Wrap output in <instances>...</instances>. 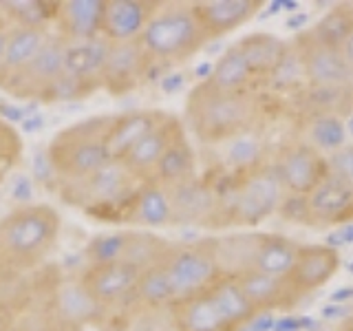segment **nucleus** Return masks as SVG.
Here are the masks:
<instances>
[{"label": "nucleus", "instance_id": "1", "mask_svg": "<svg viewBox=\"0 0 353 331\" xmlns=\"http://www.w3.org/2000/svg\"><path fill=\"white\" fill-rule=\"evenodd\" d=\"M279 102L263 91L223 93L199 80L185 97L183 126L203 148H212L270 119Z\"/></svg>", "mask_w": 353, "mask_h": 331}, {"label": "nucleus", "instance_id": "2", "mask_svg": "<svg viewBox=\"0 0 353 331\" xmlns=\"http://www.w3.org/2000/svg\"><path fill=\"white\" fill-rule=\"evenodd\" d=\"M62 219L47 203L18 205L0 219V261L25 276L40 270L58 245Z\"/></svg>", "mask_w": 353, "mask_h": 331}, {"label": "nucleus", "instance_id": "3", "mask_svg": "<svg viewBox=\"0 0 353 331\" xmlns=\"http://www.w3.org/2000/svg\"><path fill=\"white\" fill-rule=\"evenodd\" d=\"M212 174V172H210ZM216 177V174H214ZM221 185V223L219 230H252L279 214L287 197L285 185L272 163L245 172L234 179L216 177Z\"/></svg>", "mask_w": 353, "mask_h": 331}, {"label": "nucleus", "instance_id": "4", "mask_svg": "<svg viewBox=\"0 0 353 331\" xmlns=\"http://www.w3.org/2000/svg\"><path fill=\"white\" fill-rule=\"evenodd\" d=\"M141 181L117 159H110L102 168L82 177L77 181H64L55 185V192L66 205L82 210L84 214L119 223L128 201L139 190Z\"/></svg>", "mask_w": 353, "mask_h": 331}, {"label": "nucleus", "instance_id": "5", "mask_svg": "<svg viewBox=\"0 0 353 331\" xmlns=\"http://www.w3.org/2000/svg\"><path fill=\"white\" fill-rule=\"evenodd\" d=\"M139 44L152 66H174L192 60L210 40L199 25L192 3H161Z\"/></svg>", "mask_w": 353, "mask_h": 331}, {"label": "nucleus", "instance_id": "6", "mask_svg": "<svg viewBox=\"0 0 353 331\" xmlns=\"http://www.w3.org/2000/svg\"><path fill=\"white\" fill-rule=\"evenodd\" d=\"M113 115H93L55 132L47 143V157L58 183L77 181L110 161L106 132Z\"/></svg>", "mask_w": 353, "mask_h": 331}, {"label": "nucleus", "instance_id": "7", "mask_svg": "<svg viewBox=\"0 0 353 331\" xmlns=\"http://www.w3.org/2000/svg\"><path fill=\"white\" fill-rule=\"evenodd\" d=\"M163 265L174 292V303L205 292L221 276L214 257L212 237L170 243Z\"/></svg>", "mask_w": 353, "mask_h": 331}, {"label": "nucleus", "instance_id": "8", "mask_svg": "<svg viewBox=\"0 0 353 331\" xmlns=\"http://www.w3.org/2000/svg\"><path fill=\"white\" fill-rule=\"evenodd\" d=\"M270 119H265L256 128L241 132V135L219 143V146L203 148L208 152V170L205 172L234 179V177H241L245 172L261 168V166L272 163L274 141H272V132H270Z\"/></svg>", "mask_w": 353, "mask_h": 331}, {"label": "nucleus", "instance_id": "9", "mask_svg": "<svg viewBox=\"0 0 353 331\" xmlns=\"http://www.w3.org/2000/svg\"><path fill=\"white\" fill-rule=\"evenodd\" d=\"M44 327L47 331H80L102 323L106 312L99 307L77 279H64L51 285L44 298Z\"/></svg>", "mask_w": 353, "mask_h": 331}, {"label": "nucleus", "instance_id": "10", "mask_svg": "<svg viewBox=\"0 0 353 331\" xmlns=\"http://www.w3.org/2000/svg\"><path fill=\"white\" fill-rule=\"evenodd\" d=\"M172 205V225L219 230L221 185L214 174H196L194 179L168 188Z\"/></svg>", "mask_w": 353, "mask_h": 331}, {"label": "nucleus", "instance_id": "11", "mask_svg": "<svg viewBox=\"0 0 353 331\" xmlns=\"http://www.w3.org/2000/svg\"><path fill=\"white\" fill-rule=\"evenodd\" d=\"M272 168L279 174L287 194L301 197H307L331 172L327 154L318 152L298 137L290 139L276 150L272 157Z\"/></svg>", "mask_w": 353, "mask_h": 331}, {"label": "nucleus", "instance_id": "12", "mask_svg": "<svg viewBox=\"0 0 353 331\" xmlns=\"http://www.w3.org/2000/svg\"><path fill=\"white\" fill-rule=\"evenodd\" d=\"M77 276H80L88 296L108 314L110 309L130 307L141 270L130 263L117 261L104 265H86Z\"/></svg>", "mask_w": 353, "mask_h": 331}, {"label": "nucleus", "instance_id": "13", "mask_svg": "<svg viewBox=\"0 0 353 331\" xmlns=\"http://www.w3.org/2000/svg\"><path fill=\"white\" fill-rule=\"evenodd\" d=\"M292 44L301 58L307 84H353V69L345 49L323 44L309 29L298 31Z\"/></svg>", "mask_w": 353, "mask_h": 331}, {"label": "nucleus", "instance_id": "14", "mask_svg": "<svg viewBox=\"0 0 353 331\" xmlns=\"http://www.w3.org/2000/svg\"><path fill=\"white\" fill-rule=\"evenodd\" d=\"M152 62L137 42L108 44L102 69V88L113 97H124L148 82Z\"/></svg>", "mask_w": 353, "mask_h": 331}, {"label": "nucleus", "instance_id": "15", "mask_svg": "<svg viewBox=\"0 0 353 331\" xmlns=\"http://www.w3.org/2000/svg\"><path fill=\"white\" fill-rule=\"evenodd\" d=\"M309 228L327 230L353 223V185L342 174L331 170L307 194Z\"/></svg>", "mask_w": 353, "mask_h": 331}, {"label": "nucleus", "instance_id": "16", "mask_svg": "<svg viewBox=\"0 0 353 331\" xmlns=\"http://www.w3.org/2000/svg\"><path fill=\"white\" fill-rule=\"evenodd\" d=\"M64 55H66V40H62L58 33L51 31V36L47 44L42 47V51L33 58V62L27 69L7 86L5 93L18 99L40 102L42 95L47 93V88L62 75Z\"/></svg>", "mask_w": 353, "mask_h": 331}, {"label": "nucleus", "instance_id": "17", "mask_svg": "<svg viewBox=\"0 0 353 331\" xmlns=\"http://www.w3.org/2000/svg\"><path fill=\"white\" fill-rule=\"evenodd\" d=\"M340 263H342L340 252L334 245H325V243H301L294 268L287 274V281H290L298 301L323 290L329 281H334V276L340 270Z\"/></svg>", "mask_w": 353, "mask_h": 331}, {"label": "nucleus", "instance_id": "18", "mask_svg": "<svg viewBox=\"0 0 353 331\" xmlns=\"http://www.w3.org/2000/svg\"><path fill=\"white\" fill-rule=\"evenodd\" d=\"M161 0H104L102 36L106 42H137Z\"/></svg>", "mask_w": 353, "mask_h": 331}, {"label": "nucleus", "instance_id": "19", "mask_svg": "<svg viewBox=\"0 0 353 331\" xmlns=\"http://www.w3.org/2000/svg\"><path fill=\"white\" fill-rule=\"evenodd\" d=\"M263 5V0H199L192 3V9L208 40L212 42L245 27L261 14Z\"/></svg>", "mask_w": 353, "mask_h": 331}, {"label": "nucleus", "instance_id": "20", "mask_svg": "<svg viewBox=\"0 0 353 331\" xmlns=\"http://www.w3.org/2000/svg\"><path fill=\"white\" fill-rule=\"evenodd\" d=\"M283 108L294 117L336 115L349 119L353 117V84H307Z\"/></svg>", "mask_w": 353, "mask_h": 331}, {"label": "nucleus", "instance_id": "21", "mask_svg": "<svg viewBox=\"0 0 353 331\" xmlns=\"http://www.w3.org/2000/svg\"><path fill=\"white\" fill-rule=\"evenodd\" d=\"M183 119L176 117L172 113L165 115V119L161 124L154 126L146 137H143L137 146H132L124 159H119L126 168L132 172L135 179L143 181H150L152 179V172L157 168V163L161 161L163 152L168 150V146L174 141V137L179 135L183 130Z\"/></svg>", "mask_w": 353, "mask_h": 331}, {"label": "nucleus", "instance_id": "22", "mask_svg": "<svg viewBox=\"0 0 353 331\" xmlns=\"http://www.w3.org/2000/svg\"><path fill=\"white\" fill-rule=\"evenodd\" d=\"M104 0H58L53 31L66 42H88L99 38Z\"/></svg>", "mask_w": 353, "mask_h": 331}, {"label": "nucleus", "instance_id": "23", "mask_svg": "<svg viewBox=\"0 0 353 331\" xmlns=\"http://www.w3.org/2000/svg\"><path fill=\"white\" fill-rule=\"evenodd\" d=\"M168 110L161 108H132L126 113H117L110 119L106 132V150L110 159H124L126 152L148 135V132L161 124Z\"/></svg>", "mask_w": 353, "mask_h": 331}, {"label": "nucleus", "instance_id": "24", "mask_svg": "<svg viewBox=\"0 0 353 331\" xmlns=\"http://www.w3.org/2000/svg\"><path fill=\"white\" fill-rule=\"evenodd\" d=\"M119 223L135 225L139 230H159L172 225L170 192L154 181H143L135 197L130 199Z\"/></svg>", "mask_w": 353, "mask_h": 331}, {"label": "nucleus", "instance_id": "25", "mask_svg": "<svg viewBox=\"0 0 353 331\" xmlns=\"http://www.w3.org/2000/svg\"><path fill=\"white\" fill-rule=\"evenodd\" d=\"M239 285L245 298L250 301L252 309L261 314L270 312H285V309H294L298 303V296L294 294L287 276H270L261 272H248L239 276Z\"/></svg>", "mask_w": 353, "mask_h": 331}, {"label": "nucleus", "instance_id": "26", "mask_svg": "<svg viewBox=\"0 0 353 331\" xmlns=\"http://www.w3.org/2000/svg\"><path fill=\"white\" fill-rule=\"evenodd\" d=\"M168 318L172 331H232L208 290L176 301L168 309Z\"/></svg>", "mask_w": 353, "mask_h": 331}, {"label": "nucleus", "instance_id": "27", "mask_svg": "<svg viewBox=\"0 0 353 331\" xmlns=\"http://www.w3.org/2000/svg\"><path fill=\"white\" fill-rule=\"evenodd\" d=\"M53 29H20L9 27L7 31V47L0 64V88L7 91V86L27 69L33 58L47 44Z\"/></svg>", "mask_w": 353, "mask_h": 331}, {"label": "nucleus", "instance_id": "28", "mask_svg": "<svg viewBox=\"0 0 353 331\" xmlns=\"http://www.w3.org/2000/svg\"><path fill=\"white\" fill-rule=\"evenodd\" d=\"M203 80L223 93H250L261 91V84L250 71L245 55L241 53L239 44H228L225 51L219 55L216 62L210 66V73Z\"/></svg>", "mask_w": 353, "mask_h": 331}, {"label": "nucleus", "instance_id": "29", "mask_svg": "<svg viewBox=\"0 0 353 331\" xmlns=\"http://www.w3.org/2000/svg\"><path fill=\"white\" fill-rule=\"evenodd\" d=\"M263 232H236V234L212 237L214 257L221 276H239L254 270V259L261 245Z\"/></svg>", "mask_w": 353, "mask_h": 331}, {"label": "nucleus", "instance_id": "30", "mask_svg": "<svg viewBox=\"0 0 353 331\" xmlns=\"http://www.w3.org/2000/svg\"><path fill=\"white\" fill-rule=\"evenodd\" d=\"M241 53L245 55V60L250 64V71L256 77V82L261 84V91H263V84L265 80L274 73V69L279 66L287 51H290L292 42H287L274 33L268 31H254L243 36L241 40H236Z\"/></svg>", "mask_w": 353, "mask_h": 331}, {"label": "nucleus", "instance_id": "31", "mask_svg": "<svg viewBox=\"0 0 353 331\" xmlns=\"http://www.w3.org/2000/svg\"><path fill=\"white\" fill-rule=\"evenodd\" d=\"M349 119L336 115H305L296 117V137L318 152L331 157L349 143Z\"/></svg>", "mask_w": 353, "mask_h": 331}, {"label": "nucleus", "instance_id": "32", "mask_svg": "<svg viewBox=\"0 0 353 331\" xmlns=\"http://www.w3.org/2000/svg\"><path fill=\"white\" fill-rule=\"evenodd\" d=\"M196 174H199V157L190 141V135L183 128L168 146V150L163 152V157L157 163V168H154L150 181L163 188H174L194 179Z\"/></svg>", "mask_w": 353, "mask_h": 331}, {"label": "nucleus", "instance_id": "33", "mask_svg": "<svg viewBox=\"0 0 353 331\" xmlns=\"http://www.w3.org/2000/svg\"><path fill=\"white\" fill-rule=\"evenodd\" d=\"M108 44L102 36L88 42H66L64 73L75 77L95 91L102 88V69L108 53Z\"/></svg>", "mask_w": 353, "mask_h": 331}, {"label": "nucleus", "instance_id": "34", "mask_svg": "<svg viewBox=\"0 0 353 331\" xmlns=\"http://www.w3.org/2000/svg\"><path fill=\"white\" fill-rule=\"evenodd\" d=\"M172 305H174V292H172V285H170L163 261L141 270L130 307L139 309V312L154 314V312H168Z\"/></svg>", "mask_w": 353, "mask_h": 331}, {"label": "nucleus", "instance_id": "35", "mask_svg": "<svg viewBox=\"0 0 353 331\" xmlns=\"http://www.w3.org/2000/svg\"><path fill=\"white\" fill-rule=\"evenodd\" d=\"M298 250H301V243L298 241L283 234L263 232L252 272H261L270 276H287L296 263Z\"/></svg>", "mask_w": 353, "mask_h": 331}, {"label": "nucleus", "instance_id": "36", "mask_svg": "<svg viewBox=\"0 0 353 331\" xmlns=\"http://www.w3.org/2000/svg\"><path fill=\"white\" fill-rule=\"evenodd\" d=\"M208 292L212 294V298L216 301L221 314L225 316L232 331H241L256 318V312H254L245 294H243L239 281L232 279V276H219V279L208 287Z\"/></svg>", "mask_w": 353, "mask_h": 331}, {"label": "nucleus", "instance_id": "37", "mask_svg": "<svg viewBox=\"0 0 353 331\" xmlns=\"http://www.w3.org/2000/svg\"><path fill=\"white\" fill-rule=\"evenodd\" d=\"M58 0H0V14L7 27L53 29Z\"/></svg>", "mask_w": 353, "mask_h": 331}, {"label": "nucleus", "instance_id": "38", "mask_svg": "<svg viewBox=\"0 0 353 331\" xmlns=\"http://www.w3.org/2000/svg\"><path fill=\"white\" fill-rule=\"evenodd\" d=\"M307 29L323 44H329V47H336V49H345V44L353 36V3L334 5Z\"/></svg>", "mask_w": 353, "mask_h": 331}, {"label": "nucleus", "instance_id": "39", "mask_svg": "<svg viewBox=\"0 0 353 331\" xmlns=\"http://www.w3.org/2000/svg\"><path fill=\"white\" fill-rule=\"evenodd\" d=\"M172 241H165L148 230H128V241L124 250V263L146 270L150 265L163 261Z\"/></svg>", "mask_w": 353, "mask_h": 331}, {"label": "nucleus", "instance_id": "40", "mask_svg": "<svg viewBox=\"0 0 353 331\" xmlns=\"http://www.w3.org/2000/svg\"><path fill=\"white\" fill-rule=\"evenodd\" d=\"M126 241H128V230L108 232V234L93 237L84 248L86 265H104V263L124 261Z\"/></svg>", "mask_w": 353, "mask_h": 331}, {"label": "nucleus", "instance_id": "41", "mask_svg": "<svg viewBox=\"0 0 353 331\" xmlns=\"http://www.w3.org/2000/svg\"><path fill=\"white\" fill-rule=\"evenodd\" d=\"M95 88L88 86L80 80H75V77L66 75L62 71V75L55 80L49 88L47 93L42 95L40 102H49V104H55V102H75V99H84L88 95H93Z\"/></svg>", "mask_w": 353, "mask_h": 331}, {"label": "nucleus", "instance_id": "42", "mask_svg": "<svg viewBox=\"0 0 353 331\" xmlns=\"http://www.w3.org/2000/svg\"><path fill=\"white\" fill-rule=\"evenodd\" d=\"M22 157V137L18 130L7 124L5 119H0V181L5 179V174L18 166Z\"/></svg>", "mask_w": 353, "mask_h": 331}, {"label": "nucleus", "instance_id": "43", "mask_svg": "<svg viewBox=\"0 0 353 331\" xmlns=\"http://www.w3.org/2000/svg\"><path fill=\"white\" fill-rule=\"evenodd\" d=\"M279 219L287 221L294 225H305L309 228V210H307V197L301 194H287L285 201L279 210Z\"/></svg>", "mask_w": 353, "mask_h": 331}, {"label": "nucleus", "instance_id": "44", "mask_svg": "<svg viewBox=\"0 0 353 331\" xmlns=\"http://www.w3.org/2000/svg\"><path fill=\"white\" fill-rule=\"evenodd\" d=\"M329 166H331V170L342 174L353 185V141H349L347 146H342L338 152L331 154Z\"/></svg>", "mask_w": 353, "mask_h": 331}, {"label": "nucleus", "instance_id": "45", "mask_svg": "<svg viewBox=\"0 0 353 331\" xmlns=\"http://www.w3.org/2000/svg\"><path fill=\"white\" fill-rule=\"evenodd\" d=\"M33 174H36V181L40 185H58V179H55L53 168L47 157V150L44 148L33 154Z\"/></svg>", "mask_w": 353, "mask_h": 331}, {"label": "nucleus", "instance_id": "46", "mask_svg": "<svg viewBox=\"0 0 353 331\" xmlns=\"http://www.w3.org/2000/svg\"><path fill=\"white\" fill-rule=\"evenodd\" d=\"M31 115V110L20 106V104H14V102H7V99H0V119H5L7 124H22L27 117Z\"/></svg>", "mask_w": 353, "mask_h": 331}, {"label": "nucleus", "instance_id": "47", "mask_svg": "<svg viewBox=\"0 0 353 331\" xmlns=\"http://www.w3.org/2000/svg\"><path fill=\"white\" fill-rule=\"evenodd\" d=\"M11 197L16 199L20 205L33 203V181L27 174H18L14 185H11Z\"/></svg>", "mask_w": 353, "mask_h": 331}, {"label": "nucleus", "instance_id": "48", "mask_svg": "<svg viewBox=\"0 0 353 331\" xmlns=\"http://www.w3.org/2000/svg\"><path fill=\"white\" fill-rule=\"evenodd\" d=\"M20 279H22V276H18L16 272H11L7 265L0 261V305H3L9 298V294L14 292V287H16V283Z\"/></svg>", "mask_w": 353, "mask_h": 331}, {"label": "nucleus", "instance_id": "49", "mask_svg": "<svg viewBox=\"0 0 353 331\" xmlns=\"http://www.w3.org/2000/svg\"><path fill=\"white\" fill-rule=\"evenodd\" d=\"M44 126V119L38 113H31L25 121H22V130L25 132H38Z\"/></svg>", "mask_w": 353, "mask_h": 331}, {"label": "nucleus", "instance_id": "50", "mask_svg": "<svg viewBox=\"0 0 353 331\" xmlns=\"http://www.w3.org/2000/svg\"><path fill=\"white\" fill-rule=\"evenodd\" d=\"M7 31H9V27L0 29V64H3V55H5V47H7Z\"/></svg>", "mask_w": 353, "mask_h": 331}, {"label": "nucleus", "instance_id": "51", "mask_svg": "<svg viewBox=\"0 0 353 331\" xmlns=\"http://www.w3.org/2000/svg\"><path fill=\"white\" fill-rule=\"evenodd\" d=\"M336 331H353V314H351V316H347L345 320H342L340 327H338Z\"/></svg>", "mask_w": 353, "mask_h": 331}, {"label": "nucleus", "instance_id": "52", "mask_svg": "<svg viewBox=\"0 0 353 331\" xmlns=\"http://www.w3.org/2000/svg\"><path fill=\"white\" fill-rule=\"evenodd\" d=\"M345 55H347V60L351 64V69H353V36L349 38V42L345 44Z\"/></svg>", "mask_w": 353, "mask_h": 331}, {"label": "nucleus", "instance_id": "53", "mask_svg": "<svg viewBox=\"0 0 353 331\" xmlns=\"http://www.w3.org/2000/svg\"><path fill=\"white\" fill-rule=\"evenodd\" d=\"M3 27H7V22H5V18H3V14H0V29Z\"/></svg>", "mask_w": 353, "mask_h": 331}, {"label": "nucleus", "instance_id": "54", "mask_svg": "<svg viewBox=\"0 0 353 331\" xmlns=\"http://www.w3.org/2000/svg\"><path fill=\"white\" fill-rule=\"evenodd\" d=\"M0 331H5V329H3V327H0Z\"/></svg>", "mask_w": 353, "mask_h": 331}, {"label": "nucleus", "instance_id": "55", "mask_svg": "<svg viewBox=\"0 0 353 331\" xmlns=\"http://www.w3.org/2000/svg\"><path fill=\"white\" fill-rule=\"evenodd\" d=\"M115 331H119V329H115Z\"/></svg>", "mask_w": 353, "mask_h": 331}]
</instances>
